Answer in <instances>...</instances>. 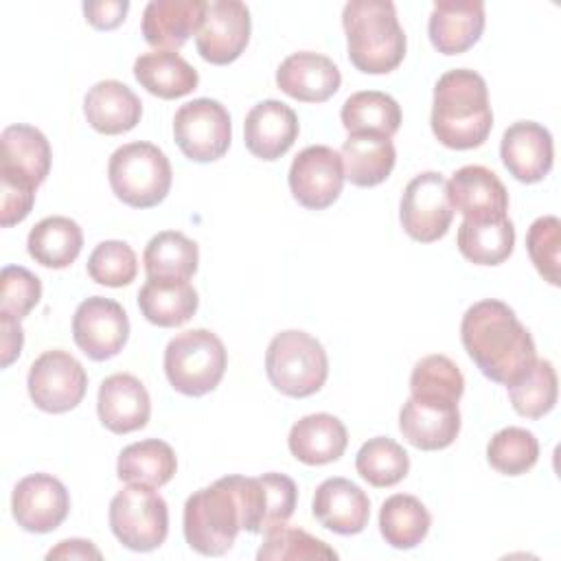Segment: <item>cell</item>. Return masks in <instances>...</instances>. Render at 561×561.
Here are the masks:
<instances>
[{"instance_id": "6da1fadb", "label": "cell", "mask_w": 561, "mask_h": 561, "mask_svg": "<svg viewBox=\"0 0 561 561\" xmlns=\"http://www.w3.org/2000/svg\"><path fill=\"white\" fill-rule=\"evenodd\" d=\"M460 340L480 373L495 383L511 386L537 359L528 329L506 302L495 298L478 300L465 311Z\"/></svg>"}, {"instance_id": "7a4b0ae2", "label": "cell", "mask_w": 561, "mask_h": 561, "mask_svg": "<svg viewBox=\"0 0 561 561\" xmlns=\"http://www.w3.org/2000/svg\"><path fill=\"white\" fill-rule=\"evenodd\" d=\"M432 131L449 149L480 147L493 127L486 81L469 68H454L438 77L432 103Z\"/></svg>"}, {"instance_id": "3957f363", "label": "cell", "mask_w": 561, "mask_h": 561, "mask_svg": "<svg viewBox=\"0 0 561 561\" xmlns=\"http://www.w3.org/2000/svg\"><path fill=\"white\" fill-rule=\"evenodd\" d=\"M348 59L366 75H386L405 57V33L390 0H351L342 11Z\"/></svg>"}, {"instance_id": "277c9868", "label": "cell", "mask_w": 561, "mask_h": 561, "mask_svg": "<svg viewBox=\"0 0 561 561\" xmlns=\"http://www.w3.org/2000/svg\"><path fill=\"white\" fill-rule=\"evenodd\" d=\"M182 528L186 543L199 554L221 557L232 548L243 528L241 504L228 476L195 491L186 500Z\"/></svg>"}, {"instance_id": "5b68a950", "label": "cell", "mask_w": 561, "mask_h": 561, "mask_svg": "<svg viewBox=\"0 0 561 561\" xmlns=\"http://www.w3.org/2000/svg\"><path fill=\"white\" fill-rule=\"evenodd\" d=\"M265 373L278 392L302 399L316 394L324 386L329 377V357L313 335L287 329L272 337L265 353Z\"/></svg>"}, {"instance_id": "8992f818", "label": "cell", "mask_w": 561, "mask_h": 561, "mask_svg": "<svg viewBox=\"0 0 561 561\" xmlns=\"http://www.w3.org/2000/svg\"><path fill=\"white\" fill-rule=\"evenodd\" d=\"M107 180L123 204L151 208L169 195L173 171L160 147L138 140L118 147L110 156Z\"/></svg>"}, {"instance_id": "52a82bcc", "label": "cell", "mask_w": 561, "mask_h": 561, "mask_svg": "<svg viewBox=\"0 0 561 561\" xmlns=\"http://www.w3.org/2000/svg\"><path fill=\"white\" fill-rule=\"evenodd\" d=\"M228 353L224 342L208 329L178 333L164 348V373L173 390L202 397L215 390L226 373Z\"/></svg>"}, {"instance_id": "ba28073f", "label": "cell", "mask_w": 561, "mask_h": 561, "mask_svg": "<svg viewBox=\"0 0 561 561\" xmlns=\"http://www.w3.org/2000/svg\"><path fill=\"white\" fill-rule=\"evenodd\" d=\"M110 528L129 550L149 552L164 543L169 535V508L151 486L129 484L110 502Z\"/></svg>"}, {"instance_id": "9c48e42d", "label": "cell", "mask_w": 561, "mask_h": 561, "mask_svg": "<svg viewBox=\"0 0 561 561\" xmlns=\"http://www.w3.org/2000/svg\"><path fill=\"white\" fill-rule=\"evenodd\" d=\"M173 138L188 160L215 162L230 147V114L215 99H193L175 112Z\"/></svg>"}, {"instance_id": "30bf717a", "label": "cell", "mask_w": 561, "mask_h": 561, "mask_svg": "<svg viewBox=\"0 0 561 561\" xmlns=\"http://www.w3.org/2000/svg\"><path fill=\"white\" fill-rule=\"evenodd\" d=\"M239 504L241 528L248 533H267L283 526L296 508L298 489L285 473H263L259 478L228 476Z\"/></svg>"}, {"instance_id": "8fae6325", "label": "cell", "mask_w": 561, "mask_h": 561, "mask_svg": "<svg viewBox=\"0 0 561 561\" xmlns=\"http://www.w3.org/2000/svg\"><path fill=\"white\" fill-rule=\"evenodd\" d=\"M399 219L414 241L434 243L443 239L454 219L447 180L436 171L414 175L403 188Z\"/></svg>"}, {"instance_id": "7c38bea8", "label": "cell", "mask_w": 561, "mask_h": 561, "mask_svg": "<svg viewBox=\"0 0 561 561\" xmlns=\"http://www.w3.org/2000/svg\"><path fill=\"white\" fill-rule=\"evenodd\" d=\"M31 401L50 414H61L81 403L88 388V375L68 351H44L28 370Z\"/></svg>"}, {"instance_id": "4fadbf2b", "label": "cell", "mask_w": 561, "mask_h": 561, "mask_svg": "<svg viewBox=\"0 0 561 561\" xmlns=\"http://www.w3.org/2000/svg\"><path fill=\"white\" fill-rule=\"evenodd\" d=\"M342 156L327 145L305 147L289 167V191L294 199L309 208L322 210L331 206L344 186Z\"/></svg>"}, {"instance_id": "5bb4252c", "label": "cell", "mask_w": 561, "mask_h": 561, "mask_svg": "<svg viewBox=\"0 0 561 561\" xmlns=\"http://www.w3.org/2000/svg\"><path fill=\"white\" fill-rule=\"evenodd\" d=\"M72 337L90 359H110L123 351L129 337L127 313L112 298L90 296L72 316Z\"/></svg>"}, {"instance_id": "9a60e30c", "label": "cell", "mask_w": 561, "mask_h": 561, "mask_svg": "<svg viewBox=\"0 0 561 561\" xmlns=\"http://www.w3.org/2000/svg\"><path fill=\"white\" fill-rule=\"evenodd\" d=\"M250 9L239 0H210L195 46L202 59L215 66L232 64L250 42Z\"/></svg>"}, {"instance_id": "2e32d148", "label": "cell", "mask_w": 561, "mask_h": 561, "mask_svg": "<svg viewBox=\"0 0 561 561\" xmlns=\"http://www.w3.org/2000/svg\"><path fill=\"white\" fill-rule=\"evenodd\" d=\"M70 511V495L66 486L50 473H31L22 478L11 495V513L26 533L55 530Z\"/></svg>"}, {"instance_id": "e0dca14e", "label": "cell", "mask_w": 561, "mask_h": 561, "mask_svg": "<svg viewBox=\"0 0 561 561\" xmlns=\"http://www.w3.org/2000/svg\"><path fill=\"white\" fill-rule=\"evenodd\" d=\"M399 430L403 438L423 451L449 447L460 432L458 401L412 397L399 412Z\"/></svg>"}, {"instance_id": "ac0fdd59", "label": "cell", "mask_w": 561, "mask_h": 561, "mask_svg": "<svg viewBox=\"0 0 561 561\" xmlns=\"http://www.w3.org/2000/svg\"><path fill=\"white\" fill-rule=\"evenodd\" d=\"M451 208L465 219L486 221L502 219L508 210V193L502 180L486 167H460L447 182Z\"/></svg>"}, {"instance_id": "d6986e66", "label": "cell", "mask_w": 561, "mask_h": 561, "mask_svg": "<svg viewBox=\"0 0 561 561\" xmlns=\"http://www.w3.org/2000/svg\"><path fill=\"white\" fill-rule=\"evenodd\" d=\"M500 158L515 180L535 184L543 180L552 169V136L539 123L517 121L502 136Z\"/></svg>"}, {"instance_id": "ffe728a7", "label": "cell", "mask_w": 561, "mask_h": 561, "mask_svg": "<svg viewBox=\"0 0 561 561\" xmlns=\"http://www.w3.org/2000/svg\"><path fill=\"white\" fill-rule=\"evenodd\" d=\"M96 412L114 434L142 430L151 416V399L142 381L129 373H114L99 386Z\"/></svg>"}, {"instance_id": "44dd1931", "label": "cell", "mask_w": 561, "mask_h": 561, "mask_svg": "<svg viewBox=\"0 0 561 561\" xmlns=\"http://www.w3.org/2000/svg\"><path fill=\"white\" fill-rule=\"evenodd\" d=\"M342 83L340 68L320 53L300 50L285 57L276 70V85L302 103H322L331 99Z\"/></svg>"}, {"instance_id": "7402d4cb", "label": "cell", "mask_w": 561, "mask_h": 561, "mask_svg": "<svg viewBox=\"0 0 561 561\" xmlns=\"http://www.w3.org/2000/svg\"><path fill=\"white\" fill-rule=\"evenodd\" d=\"M298 116L283 101L267 99L256 103L243 123V140L252 156L278 160L298 138Z\"/></svg>"}, {"instance_id": "603a6c76", "label": "cell", "mask_w": 561, "mask_h": 561, "mask_svg": "<svg viewBox=\"0 0 561 561\" xmlns=\"http://www.w3.org/2000/svg\"><path fill=\"white\" fill-rule=\"evenodd\" d=\"M484 22L480 0H438L430 13L427 35L438 53L460 55L480 39Z\"/></svg>"}, {"instance_id": "cb8c5ba5", "label": "cell", "mask_w": 561, "mask_h": 561, "mask_svg": "<svg viewBox=\"0 0 561 561\" xmlns=\"http://www.w3.org/2000/svg\"><path fill=\"white\" fill-rule=\"evenodd\" d=\"M204 0H151L142 11V35L156 50H178L197 35L206 15Z\"/></svg>"}, {"instance_id": "d4e9b609", "label": "cell", "mask_w": 561, "mask_h": 561, "mask_svg": "<svg viewBox=\"0 0 561 561\" xmlns=\"http://www.w3.org/2000/svg\"><path fill=\"white\" fill-rule=\"evenodd\" d=\"M313 517L337 535H357L370 517L368 495L346 478H327L313 493Z\"/></svg>"}, {"instance_id": "484cf974", "label": "cell", "mask_w": 561, "mask_h": 561, "mask_svg": "<svg viewBox=\"0 0 561 561\" xmlns=\"http://www.w3.org/2000/svg\"><path fill=\"white\" fill-rule=\"evenodd\" d=\"M83 114L92 129L116 136L140 123L142 103L129 85L116 79H105L88 90L83 99Z\"/></svg>"}, {"instance_id": "4316f807", "label": "cell", "mask_w": 561, "mask_h": 561, "mask_svg": "<svg viewBox=\"0 0 561 561\" xmlns=\"http://www.w3.org/2000/svg\"><path fill=\"white\" fill-rule=\"evenodd\" d=\"M348 443L344 423L327 412L307 414L289 430L287 445L296 460L305 465H329L337 460Z\"/></svg>"}, {"instance_id": "83f0119b", "label": "cell", "mask_w": 561, "mask_h": 561, "mask_svg": "<svg viewBox=\"0 0 561 561\" xmlns=\"http://www.w3.org/2000/svg\"><path fill=\"white\" fill-rule=\"evenodd\" d=\"M0 171L20 175L39 186L50 171V145L46 136L31 125H9L0 136Z\"/></svg>"}, {"instance_id": "f1b7e54d", "label": "cell", "mask_w": 561, "mask_h": 561, "mask_svg": "<svg viewBox=\"0 0 561 561\" xmlns=\"http://www.w3.org/2000/svg\"><path fill=\"white\" fill-rule=\"evenodd\" d=\"M340 156L344 178L362 188L381 184L392 173L397 162L392 140L377 134H348Z\"/></svg>"}, {"instance_id": "f546056e", "label": "cell", "mask_w": 561, "mask_h": 561, "mask_svg": "<svg viewBox=\"0 0 561 561\" xmlns=\"http://www.w3.org/2000/svg\"><path fill=\"white\" fill-rule=\"evenodd\" d=\"M199 298L188 280L147 278L138 291V307L145 320L156 327H180L193 318Z\"/></svg>"}, {"instance_id": "4dcf8cb0", "label": "cell", "mask_w": 561, "mask_h": 561, "mask_svg": "<svg viewBox=\"0 0 561 561\" xmlns=\"http://www.w3.org/2000/svg\"><path fill=\"white\" fill-rule=\"evenodd\" d=\"M134 77L149 94L167 101L191 94L199 83L197 70L173 50L142 53L134 61Z\"/></svg>"}, {"instance_id": "1f68e13d", "label": "cell", "mask_w": 561, "mask_h": 561, "mask_svg": "<svg viewBox=\"0 0 561 561\" xmlns=\"http://www.w3.org/2000/svg\"><path fill=\"white\" fill-rule=\"evenodd\" d=\"M26 248L35 263L53 270H64L77 261L83 248V232L79 224L70 217H44L31 228Z\"/></svg>"}, {"instance_id": "d6a6232c", "label": "cell", "mask_w": 561, "mask_h": 561, "mask_svg": "<svg viewBox=\"0 0 561 561\" xmlns=\"http://www.w3.org/2000/svg\"><path fill=\"white\" fill-rule=\"evenodd\" d=\"M178 469L175 451L169 443L145 438L123 447L116 462V473L127 484H142L151 489L164 486Z\"/></svg>"}, {"instance_id": "836d02e7", "label": "cell", "mask_w": 561, "mask_h": 561, "mask_svg": "<svg viewBox=\"0 0 561 561\" xmlns=\"http://www.w3.org/2000/svg\"><path fill=\"white\" fill-rule=\"evenodd\" d=\"M340 118L348 134H377L392 138L401 127V107L386 92L362 90L344 101Z\"/></svg>"}, {"instance_id": "e575fe53", "label": "cell", "mask_w": 561, "mask_h": 561, "mask_svg": "<svg viewBox=\"0 0 561 561\" xmlns=\"http://www.w3.org/2000/svg\"><path fill=\"white\" fill-rule=\"evenodd\" d=\"M432 515L425 504L408 493L390 495L379 511V530L397 550L416 548L430 533Z\"/></svg>"}, {"instance_id": "d590c367", "label": "cell", "mask_w": 561, "mask_h": 561, "mask_svg": "<svg viewBox=\"0 0 561 561\" xmlns=\"http://www.w3.org/2000/svg\"><path fill=\"white\" fill-rule=\"evenodd\" d=\"M515 248V228L508 217L471 221L462 219L458 228V250L476 265H500Z\"/></svg>"}, {"instance_id": "8d00e7d4", "label": "cell", "mask_w": 561, "mask_h": 561, "mask_svg": "<svg viewBox=\"0 0 561 561\" xmlns=\"http://www.w3.org/2000/svg\"><path fill=\"white\" fill-rule=\"evenodd\" d=\"M142 263L147 278L188 280L197 272L199 250L186 234L178 230H162L149 239Z\"/></svg>"}, {"instance_id": "74e56055", "label": "cell", "mask_w": 561, "mask_h": 561, "mask_svg": "<svg viewBox=\"0 0 561 561\" xmlns=\"http://www.w3.org/2000/svg\"><path fill=\"white\" fill-rule=\"evenodd\" d=\"M357 473L373 486L386 489L399 484L410 471L408 451L388 436L366 440L355 456Z\"/></svg>"}, {"instance_id": "f35d334b", "label": "cell", "mask_w": 561, "mask_h": 561, "mask_svg": "<svg viewBox=\"0 0 561 561\" xmlns=\"http://www.w3.org/2000/svg\"><path fill=\"white\" fill-rule=\"evenodd\" d=\"M513 410L526 419H541L557 403V373L552 362L535 359L526 375L506 386Z\"/></svg>"}, {"instance_id": "ab89813d", "label": "cell", "mask_w": 561, "mask_h": 561, "mask_svg": "<svg viewBox=\"0 0 561 561\" xmlns=\"http://www.w3.org/2000/svg\"><path fill=\"white\" fill-rule=\"evenodd\" d=\"M539 458V443L526 427H504L493 434L486 445L489 465L504 476H522L535 467Z\"/></svg>"}, {"instance_id": "60d3db41", "label": "cell", "mask_w": 561, "mask_h": 561, "mask_svg": "<svg viewBox=\"0 0 561 561\" xmlns=\"http://www.w3.org/2000/svg\"><path fill=\"white\" fill-rule=\"evenodd\" d=\"M410 392L412 397L460 401L465 392V377L447 355H425L412 368Z\"/></svg>"}, {"instance_id": "b9f144b4", "label": "cell", "mask_w": 561, "mask_h": 561, "mask_svg": "<svg viewBox=\"0 0 561 561\" xmlns=\"http://www.w3.org/2000/svg\"><path fill=\"white\" fill-rule=\"evenodd\" d=\"M259 561H285V559H337V552L322 539L309 535L302 528L278 526L265 533V539L256 552Z\"/></svg>"}, {"instance_id": "7bdbcfd3", "label": "cell", "mask_w": 561, "mask_h": 561, "mask_svg": "<svg viewBox=\"0 0 561 561\" xmlns=\"http://www.w3.org/2000/svg\"><path fill=\"white\" fill-rule=\"evenodd\" d=\"M88 274L94 283L105 287L129 285L138 274L136 252L125 241H101L88 259Z\"/></svg>"}, {"instance_id": "ee69618b", "label": "cell", "mask_w": 561, "mask_h": 561, "mask_svg": "<svg viewBox=\"0 0 561 561\" xmlns=\"http://www.w3.org/2000/svg\"><path fill=\"white\" fill-rule=\"evenodd\" d=\"M526 248L537 272L550 285H559V250H561V221L554 215L535 219L526 234Z\"/></svg>"}, {"instance_id": "f6af8a7d", "label": "cell", "mask_w": 561, "mask_h": 561, "mask_svg": "<svg viewBox=\"0 0 561 561\" xmlns=\"http://www.w3.org/2000/svg\"><path fill=\"white\" fill-rule=\"evenodd\" d=\"M0 311L22 320L42 298V280L22 265H7L0 274Z\"/></svg>"}, {"instance_id": "bcb514c9", "label": "cell", "mask_w": 561, "mask_h": 561, "mask_svg": "<svg viewBox=\"0 0 561 561\" xmlns=\"http://www.w3.org/2000/svg\"><path fill=\"white\" fill-rule=\"evenodd\" d=\"M37 186L20 175L0 171V224L9 228L26 219L35 204Z\"/></svg>"}, {"instance_id": "7dc6e473", "label": "cell", "mask_w": 561, "mask_h": 561, "mask_svg": "<svg viewBox=\"0 0 561 561\" xmlns=\"http://www.w3.org/2000/svg\"><path fill=\"white\" fill-rule=\"evenodd\" d=\"M129 11L127 0H101V2H83L85 20L101 31L116 28Z\"/></svg>"}, {"instance_id": "c3c4849f", "label": "cell", "mask_w": 561, "mask_h": 561, "mask_svg": "<svg viewBox=\"0 0 561 561\" xmlns=\"http://www.w3.org/2000/svg\"><path fill=\"white\" fill-rule=\"evenodd\" d=\"M0 333H2V368H7L11 362H15L22 353V344H24V331L20 327V320L11 313L0 311Z\"/></svg>"}, {"instance_id": "681fc988", "label": "cell", "mask_w": 561, "mask_h": 561, "mask_svg": "<svg viewBox=\"0 0 561 561\" xmlns=\"http://www.w3.org/2000/svg\"><path fill=\"white\" fill-rule=\"evenodd\" d=\"M101 550L88 539H64L53 550H48L46 559H101Z\"/></svg>"}]
</instances>
